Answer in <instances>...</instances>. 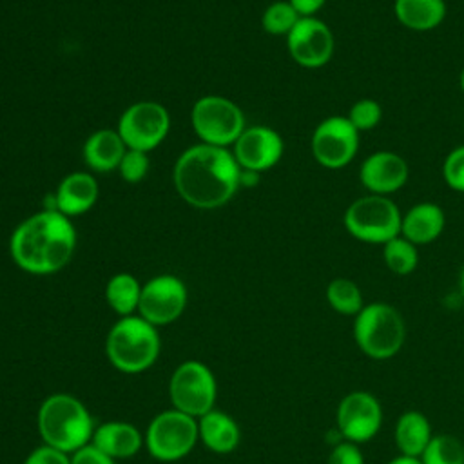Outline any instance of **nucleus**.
Masks as SVG:
<instances>
[{"mask_svg": "<svg viewBox=\"0 0 464 464\" xmlns=\"http://www.w3.org/2000/svg\"><path fill=\"white\" fill-rule=\"evenodd\" d=\"M190 120L196 134L207 145L227 147L236 143L245 130L241 109L234 102L216 94L199 98L192 107Z\"/></svg>", "mask_w": 464, "mask_h": 464, "instance_id": "9", "label": "nucleus"}, {"mask_svg": "<svg viewBox=\"0 0 464 464\" xmlns=\"http://www.w3.org/2000/svg\"><path fill=\"white\" fill-rule=\"evenodd\" d=\"M91 444L111 459H129L136 455L143 444V435L136 426L123 420H111L94 428Z\"/></svg>", "mask_w": 464, "mask_h": 464, "instance_id": "19", "label": "nucleus"}, {"mask_svg": "<svg viewBox=\"0 0 464 464\" xmlns=\"http://www.w3.org/2000/svg\"><path fill=\"white\" fill-rule=\"evenodd\" d=\"M337 430L344 440L361 444L372 440L382 424V408L370 392H350L337 406Z\"/></svg>", "mask_w": 464, "mask_h": 464, "instance_id": "13", "label": "nucleus"}, {"mask_svg": "<svg viewBox=\"0 0 464 464\" xmlns=\"http://www.w3.org/2000/svg\"><path fill=\"white\" fill-rule=\"evenodd\" d=\"M98 198V183L89 172H72L65 176L54 194V210L63 216H78L87 212Z\"/></svg>", "mask_w": 464, "mask_h": 464, "instance_id": "18", "label": "nucleus"}, {"mask_svg": "<svg viewBox=\"0 0 464 464\" xmlns=\"http://www.w3.org/2000/svg\"><path fill=\"white\" fill-rule=\"evenodd\" d=\"M239 165L225 147L199 143L187 149L174 165L178 194L198 208L227 203L239 187Z\"/></svg>", "mask_w": 464, "mask_h": 464, "instance_id": "1", "label": "nucleus"}, {"mask_svg": "<svg viewBox=\"0 0 464 464\" xmlns=\"http://www.w3.org/2000/svg\"><path fill=\"white\" fill-rule=\"evenodd\" d=\"M160 346L161 343L154 324L140 315H127L116 321L109 330L105 353L116 370L140 373L156 362Z\"/></svg>", "mask_w": 464, "mask_h": 464, "instance_id": "4", "label": "nucleus"}, {"mask_svg": "<svg viewBox=\"0 0 464 464\" xmlns=\"http://www.w3.org/2000/svg\"><path fill=\"white\" fill-rule=\"evenodd\" d=\"M459 85H460V89H462V92H464V67H462L460 76H459Z\"/></svg>", "mask_w": 464, "mask_h": 464, "instance_id": "38", "label": "nucleus"}, {"mask_svg": "<svg viewBox=\"0 0 464 464\" xmlns=\"http://www.w3.org/2000/svg\"><path fill=\"white\" fill-rule=\"evenodd\" d=\"M170 129V118L156 102H138L125 109L118 121V134L125 147L149 152L156 149Z\"/></svg>", "mask_w": 464, "mask_h": 464, "instance_id": "11", "label": "nucleus"}, {"mask_svg": "<svg viewBox=\"0 0 464 464\" xmlns=\"http://www.w3.org/2000/svg\"><path fill=\"white\" fill-rule=\"evenodd\" d=\"M382 259L388 270H392L393 274L408 276L419 265L417 245H413L402 236H397L382 245Z\"/></svg>", "mask_w": 464, "mask_h": 464, "instance_id": "26", "label": "nucleus"}, {"mask_svg": "<svg viewBox=\"0 0 464 464\" xmlns=\"http://www.w3.org/2000/svg\"><path fill=\"white\" fill-rule=\"evenodd\" d=\"M71 464H114V459L89 442L87 446L71 453Z\"/></svg>", "mask_w": 464, "mask_h": 464, "instance_id": "34", "label": "nucleus"}, {"mask_svg": "<svg viewBox=\"0 0 464 464\" xmlns=\"http://www.w3.org/2000/svg\"><path fill=\"white\" fill-rule=\"evenodd\" d=\"M446 214L440 205L422 201L402 214L401 236L417 246L433 243L444 230Z\"/></svg>", "mask_w": 464, "mask_h": 464, "instance_id": "17", "label": "nucleus"}, {"mask_svg": "<svg viewBox=\"0 0 464 464\" xmlns=\"http://www.w3.org/2000/svg\"><path fill=\"white\" fill-rule=\"evenodd\" d=\"M24 464H71V455L42 444L25 457Z\"/></svg>", "mask_w": 464, "mask_h": 464, "instance_id": "32", "label": "nucleus"}, {"mask_svg": "<svg viewBox=\"0 0 464 464\" xmlns=\"http://www.w3.org/2000/svg\"><path fill=\"white\" fill-rule=\"evenodd\" d=\"M301 16H315V13L326 4V0H288Z\"/></svg>", "mask_w": 464, "mask_h": 464, "instance_id": "35", "label": "nucleus"}, {"mask_svg": "<svg viewBox=\"0 0 464 464\" xmlns=\"http://www.w3.org/2000/svg\"><path fill=\"white\" fill-rule=\"evenodd\" d=\"M301 14L294 9L288 0H279L270 4L261 18L263 29L270 34H288L299 22Z\"/></svg>", "mask_w": 464, "mask_h": 464, "instance_id": "28", "label": "nucleus"}, {"mask_svg": "<svg viewBox=\"0 0 464 464\" xmlns=\"http://www.w3.org/2000/svg\"><path fill=\"white\" fill-rule=\"evenodd\" d=\"M326 301L341 315L355 317L364 306L361 288L348 277H335L328 283Z\"/></svg>", "mask_w": 464, "mask_h": 464, "instance_id": "25", "label": "nucleus"}, {"mask_svg": "<svg viewBox=\"0 0 464 464\" xmlns=\"http://www.w3.org/2000/svg\"><path fill=\"white\" fill-rule=\"evenodd\" d=\"M353 339L362 353L384 361L401 352L406 339V324L395 306L370 303L353 319Z\"/></svg>", "mask_w": 464, "mask_h": 464, "instance_id": "5", "label": "nucleus"}, {"mask_svg": "<svg viewBox=\"0 0 464 464\" xmlns=\"http://www.w3.org/2000/svg\"><path fill=\"white\" fill-rule=\"evenodd\" d=\"M459 290L464 295V266L460 268V274H459Z\"/></svg>", "mask_w": 464, "mask_h": 464, "instance_id": "37", "label": "nucleus"}, {"mask_svg": "<svg viewBox=\"0 0 464 464\" xmlns=\"http://www.w3.org/2000/svg\"><path fill=\"white\" fill-rule=\"evenodd\" d=\"M422 464H464V444L453 435H433L420 455Z\"/></svg>", "mask_w": 464, "mask_h": 464, "instance_id": "27", "label": "nucleus"}, {"mask_svg": "<svg viewBox=\"0 0 464 464\" xmlns=\"http://www.w3.org/2000/svg\"><path fill=\"white\" fill-rule=\"evenodd\" d=\"M141 295V285L132 274H116L105 286V299L109 306L121 317L132 315L138 310Z\"/></svg>", "mask_w": 464, "mask_h": 464, "instance_id": "24", "label": "nucleus"}, {"mask_svg": "<svg viewBox=\"0 0 464 464\" xmlns=\"http://www.w3.org/2000/svg\"><path fill=\"white\" fill-rule=\"evenodd\" d=\"M442 178L451 190L464 192V145L448 152L442 163Z\"/></svg>", "mask_w": 464, "mask_h": 464, "instance_id": "30", "label": "nucleus"}, {"mask_svg": "<svg viewBox=\"0 0 464 464\" xmlns=\"http://www.w3.org/2000/svg\"><path fill=\"white\" fill-rule=\"evenodd\" d=\"M386 464H422V462H420V459H417V457L399 455V457L392 459V460H390V462H386Z\"/></svg>", "mask_w": 464, "mask_h": 464, "instance_id": "36", "label": "nucleus"}, {"mask_svg": "<svg viewBox=\"0 0 464 464\" xmlns=\"http://www.w3.org/2000/svg\"><path fill=\"white\" fill-rule=\"evenodd\" d=\"M312 154L324 169L346 167L359 150V130L346 116H328L314 129Z\"/></svg>", "mask_w": 464, "mask_h": 464, "instance_id": "10", "label": "nucleus"}, {"mask_svg": "<svg viewBox=\"0 0 464 464\" xmlns=\"http://www.w3.org/2000/svg\"><path fill=\"white\" fill-rule=\"evenodd\" d=\"M198 433L201 442L214 453L234 451L241 439L237 422L218 410H210L198 419Z\"/></svg>", "mask_w": 464, "mask_h": 464, "instance_id": "20", "label": "nucleus"}, {"mask_svg": "<svg viewBox=\"0 0 464 464\" xmlns=\"http://www.w3.org/2000/svg\"><path fill=\"white\" fill-rule=\"evenodd\" d=\"M408 161L393 150H377L364 158L359 169V179L370 194L388 196L402 188L408 181Z\"/></svg>", "mask_w": 464, "mask_h": 464, "instance_id": "16", "label": "nucleus"}, {"mask_svg": "<svg viewBox=\"0 0 464 464\" xmlns=\"http://www.w3.org/2000/svg\"><path fill=\"white\" fill-rule=\"evenodd\" d=\"M14 263L36 276L62 270L76 248V230L58 210H42L22 221L9 241Z\"/></svg>", "mask_w": 464, "mask_h": 464, "instance_id": "2", "label": "nucleus"}, {"mask_svg": "<svg viewBox=\"0 0 464 464\" xmlns=\"http://www.w3.org/2000/svg\"><path fill=\"white\" fill-rule=\"evenodd\" d=\"M346 118L359 132H366V130L375 129L381 123L382 107L373 98H361L350 107Z\"/></svg>", "mask_w": 464, "mask_h": 464, "instance_id": "29", "label": "nucleus"}, {"mask_svg": "<svg viewBox=\"0 0 464 464\" xmlns=\"http://www.w3.org/2000/svg\"><path fill=\"white\" fill-rule=\"evenodd\" d=\"M292 60L306 69H319L330 62L335 49L332 29L315 16H301L286 34Z\"/></svg>", "mask_w": 464, "mask_h": 464, "instance_id": "14", "label": "nucleus"}, {"mask_svg": "<svg viewBox=\"0 0 464 464\" xmlns=\"http://www.w3.org/2000/svg\"><path fill=\"white\" fill-rule=\"evenodd\" d=\"M125 143L118 130L102 129L91 134L83 145V160L96 172H109L120 167Z\"/></svg>", "mask_w": 464, "mask_h": 464, "instance_id": "21", "label": "nucleus"}, {"mask_svg": "<svg viewBox=\"0 0 464 464\" xmlns=\"http://www.w3.org/2000/svg\"><path fill=\"white\" fill-rule=\"evenodd\" d=\"M328 464H364V455L353 442H339L328 455Z\"/></svg>", "mask_w": 464, "mask_h": 464, "instance_id": "33", "label": "nucleus"}, {"mask_svg": "<svg viewBox=\"0 0 464 464\" xmlns=\"http://www.w3.org/2000/svg\"><path fill=\"white\" fill-rule=\"evenodd\" d=\"M36 424L44 444L69 455L87 446L94 433L89 410L69 393L49 395L38 410Z\"/></svg>", "mask_w": 464, "mask_h": 464, "instance_id": "3", "label": "nucleus"}, {"mask_svg": "<svg viewBox=\"0 0 464 464\" xmlns=\"http://www.w3.org/2000/svg\"><path fill=\"white\" fill-rule=\"evenodd\" d=\"M187 306L185 283L170 274L152 277L141 286L138 312L154 326L174 323Z\"/></svg>", "mask_w": 464, "mask_h": 464, "instance_id": "12", "label": "nucleus"}, {"mask_svg": "<svg viewBox=\"0 0 464 464\" xmlns=\"http://www.w3.org/2000/svg\"><path fill=\"white\" fill-rule=\"evenodd\" d=\"M169 395L176 410L199 419L214 410L218 395L216 377L201 361H185L170 375Z\"/></svg>", "mask_w": 464, "mask_h": 464, "instance_id": "8", "label": "nucleus"}, {"mask_svg": "<svg viewBox=\"0 0 464 464\" xmlns=\"http://www.w3.org/2000/svg\"><path fill=\"white\" fill-rule=\"evenodd\" d=\"M121 178L129 183H138L145 178L147 170H149V156L143 150H136V149H127L120 167H118Z\"/></svg>", "mask_w": 464, "mask_h": 464, "instance_id": "31", "label": "nucleus"}, {"mask_svg": "<svg viewBox=\"0 0 464 464\" xmlns=\"http://www.w3.org/2000/svg\"><path fill=\"white\" fill-rule=\"evenodd\" d=\"M234 158L245 170L263 172L272 169L283 156L281 136L265 125H254L241 132L234 143Z\"/></svg>", "mask_w": 464, "mask_h": 464, "instance_id": "15", "label": "nucleus"}, {"mask_svg": "<svg viewBox=\"0 0 464 464\" xmlns=\"http://www.w3.org/2000/svg\"><path fill=\"white\" fill-rule=\"evenodd\" d=\"M431 426L424 413L417 410L404 411L395 424V444L401 455L420 459L431 440Z\"/></svg>", "mask_w": 464, "mask_h": 464, "instance_id": "23", "label": "nucleus"}, {"mask_svg": "<svg viewBox=\"0 0 464 464\" xmlns=\"http://www.w3.org/2000/svg\"><path fill=\"white\" fill-rule=\"evenodd\" d=\"M402 212L388 196H362L348 205L343 216L346 232L357 241L384 245L401 236Z\"/></svg>", "mask_w": 464, "mask_h": 464, "instance_id": "6", "label": "nucleus"}, {"mask_svg": "<svg viewBox=\"0 0 464 464\" xmlns=\"http://www.w3.org/2000/svg\"><path fill=\"white\" fill-rule=\"evenodd\" d=\"M199 439L198 420L176 408L158 413L143 435L149 453L163 462L187 457Z\"/></svg>", "mask_w": 464, "mask_h": 464, "instance_id": "7", "label": "nucleus"}, {"mask_svg": "<svg viewBox=\"0 0 464 464\" xmlns=\"http://www.w3.org/2000/svg\"><path fill=\"white\" fill-rule=\"evenodd\" d=\"M393 13L401 25L411 31H431L446 18L444 0H395Z\"/></svg>", "mask_w": 464, "mask_h": 464, "instance_id": "22", "label": "nucleus"}]
</instances>
